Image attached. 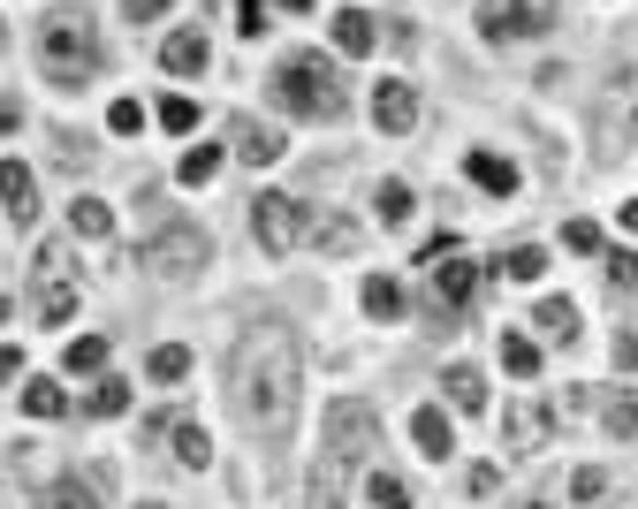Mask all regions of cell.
<instances>
[{
  "instance_id": "cell-11",
  "label": "cell",
  "mask_w": 638,
  "mask_h": 509,
  "mask_svg": "<svg viewBox=\"0 0 638 509\" xmlns=\"http://www.w3.org/2000/svg\"><path fill=\"white\" fill-rule=\"evenodd\" d=\"M373 122H380L388 138H403V130L418 122V84H403V76H388V84H373Z\"/></svg>"
},
{
  "instance_id": "cell-12",
  "label": "cell",
  "mask_w": 638,
  "mask_h": 509,
  "mask_svg": "<svg viewBox=\"0 0 638 509\" xmlns=\"http://www.w3.org/2000/svg\"><path fill=\"white\" fill-rule=\"evenodd\" d=\"M160 69H167V76H198V69H205V31H198V23L167 31V38H160Z\"/></svg>"
},
{
  "instance_id": "cell-45",
  "label": "cell",
  "mask_w": 638,
  "mask_h": 509,
  "mask_svg": "<svg viewBox=\"0 0 638 509\" xmlns=\"http://www.w3.org/2000/svg\"><path fill=\"white\" fill-rule=\"evenodd\" d=\"M8 130H23V99H8V92H0V138H8Z\"/></svg>"
},
{
  "instance_id": "cell-39",
  "label": "cell",
  "mask_w": 638,
  "mask_h": 509,
  "mask_svg": "<svg viewBox=\"0 0 638 509\" xmlns=\"http://www.w3.org/2000/svg\"><path fill=\"white\" fill-rule=\"evenodd\" d=\"M563 244H570V251H586V259H601V228H593V221H570V228H563Z\"/></svg>"
},
{
  "instance_id": "cell-29",
  "label": "cell",
  "mask_w": 638,
  "mask_h": 509,
  "mask_svg": "<svg viewBox=\"0 0 638 509\" xmlns=\"http://www.w3.org/2000/svg\"><path fill=\"white\" fill-rule=\"evenodd\" d=\"M84 411H92V418H122V411H130V380H99V388L84 395Z\"/></svg>"
},
{
  "instance_id": "cell-21",
  "label": "cell",
  "mask_w": 638,
  "mask_h": 509,
  "mask_svg": "<svg viewBox=\"0 0 638 509\" xmlns=\"http://www.w3.org/2000/svg\"><path fill=\"white\" fill-rule=\"evenodd\" d=\"M441 388H449V411H486V380H478L472 365H449Z\"/></svg>"
},
{
  "instance_id": "cell-38",
  "label": "cell",
  "mask_w": 638,
  "mask_h": 509,
  "mask_svg": "<svg viewBox=\"0 0 638 509\" xmlns=\"http://www.w3.org/2000/svg\"><path fill=\"white\" fill-rule=\"evenodd\" d=\"M236 31L244 38H267V0H236Z\"/></svg>"
},
{
  "instance_id": "cell-20",
  "label": "cell",
  "mask_w": 638,
  "mask_h": 509,
  "mask_svg": "<svg viewBox=\"0 0 638 509\" xmlns=\"http://www.w3.org/2000/svg\"><path fill=\"white\" fill-rule=\"evenodd\" d=\"M23 411H31V418H61V411H69V388H61L54 372H38V380H23Z\"/></svg>"
},
{
  "instance_id": "cell-1",
  "label": "cell",
  "mask_w": 638,
  "mask_h": 509,
  "mask_svg": "<svg viewBox=\"0 0 638 509\" xmlns=\"http://www.w3.org/2000/svg\"><path fill=\"white\" fill-rule=\"evenodd\" d=\"M297 388H305V365H297V335L282 320H251L236 350H228V403L251 434L282 441L290 418H297Z\"/></svg>"
},
{
  "instance_id": "cell-35",
  "label": "cell",
  "mask_w": 638,
  "mask_h": 509,
  "mask_svg": "<svg viewBox=\"0 0 638 509\" xmlns=\"http://www.w3.org/2000/svg\"><path fill=\"white\" fill-rule=\"evenodd\" d=\"M601 274H609L616 289H638V251H601Z\"/></svg>"
},
{
  "instance_id": "cell-18",
  "label": "cell",
  "mask_w": 638,
  "mask_h": 509,
  "mask_svg": "<svg viewBox=\"0 0 638 509\" xmlns=\"http://www.w3.org/2000/svg\"><path fill=\"white\" fill-rule=\"evenodd\" d=\"M464 175H472L486 198H509V190H517V161H501V153H472V161H464Z\"/></svg>"
},
{
  "instance_id": "cell-16",
  "label": "cell",
  "mask_w": 638,
  "mask_h": 509,
  "mask_svg": "<svg viewBox=\"0 0 638 509\" xmlns=\"http://www.w3.org/2000/svg\"><path fill=\"white\" fill-rule=\"evenodd\" d=\"M411 441H418L426 464H441V457H449V411H441V403H418V411H411Z\"/></svg>"
},
{
  "instance_id": "cell-22",
  "label": "cell",
  "mask_w": 638,
  "mask_h": 509,
  "mask_svg": "<svg viewBox=\"0 0 638 509\" xmlns=\"http://www.w3.org/2000/svg\"><path fill=\"white\" fill-rule=\"evenodd\" d=\"M69 228L99 244V236H115V205H107V198H76V205H69Z\"/></svg>"
},
{
  "instance_id": "cell-7",
  "label": "cell",
  "mask_w": 638,
  "mask_h": 509,
  "mask_svg": "<svg viewBox=\"0 0 638 509\" xmlns=\"http://www.w3.org/2000/svg\"><path fill=\"white\" fill-rule=\"evenodd\" d=\"M365 449H373V411H365L357 395H334V403H327V457L357 464Z\"/></svg>"
},
{
  "instance_id": "cell-43",
  "label": "cell",
  "mask_w": 638,
  "mask_h": 509,
  "mask_svg": "<svg viewBox=\"0 0 638 509\" xmlns=\"http://www.w3.org/2000/svg\"><path fill=\"white\" fill-rule=\"evenodd\" d=\"M464 487H472L478 502H486V495H494V487H501V472H494V464H472V480H464Z\"/></svg>"
},
{
  "instance_id": "cell-19",
  "label": "cell",
  "mask_w": 638,
  "mask_h": 509,
  "mask_svg": "<svg viewBox=\"0 0 638 509\" xmlns=\"http://www.w3.org/2000/svg\"><path fill=\"white\" fill-rule=\"evenodd\" d=\"M532 328H540L547 342H578V305H570V297H540Z\"/></svg>"
},
{
  "instance_id": "cell-6",
  "label": "cell",
  "mask_w": 638,
  "mask_h": 509,
  "mask_svg": "<svg viewBox=\"0 0 638 509\" xmlns=\"http://www.w3.org/2000/svg\"><path fill=\"white\" fill-rule=\"evenodd\" d=\"M631 138H638V69H616L609 92H601V145L624 153Z\"/></svg>"
},
{
  "instance_id": "cell-25",
  "label": "cell",
  "mask_w": 638,
  "mask_h": 509,
  "mask_svg": "<svg viewBox=\"0 0 638 509\" xmlns=\"http://www.w3.org/2000/svg\"><path fill=\"white\" fill-rule=\"evenodd\" d=\"M153 115H160V130H167V138H190V130H198V99H182V92H167Z\"/></svg>"
},
{
  "instance_id": "cell-3",
  "label": "cell",
  "mask_w": 638,
  "mask_h": 509,
  "mask_svg": "<svg viewBox=\"0 0 638 509\" xmlns=\"http://www.w3.org/2000/svg\"><path fill=\"white\" fill-rule=\"evenodd\" d=\"M38 61H46V76H54L61 92H84L92 69H99V38H92V23H84V15H54V23L38 31Z\"/></svg>"
},
{
  "instance_id": "cell-8",
  "label": "cell",
  "mask_w": 638,
  "mask_h": 509,
  "mask_svg": "<svg viewBox=\"0 0 638 509\" xmlns=\"http://www.w3.org/2000/svg\"><path fill=\"white\" fill-rule=\"evenodd\" d=\"M205 251H213V244H205V228H160L145 259H153L160 274H198V267H205Z\"/></svg>"
},
{
  "instance_id": "cell-33",
  "label": "cell",
  "mask_w": 638,
  "mask_h": 509,
  "mask_svg": "<svg viewBox=\"0 0 638 509\" xmlns=\"http://www.w3.org/2000/svg\"><path fill=\"white\" fill-rule=\"evenodd\" d=\"M305 244H319V251H350V244H357V228H350V221H312V228H305Z\"/></svg>"
},
{
  "instance_id": "cell-46",
  "label": "cell",
  "mask_w": 638,
  "mask_h": 509,
  "mask_svg": "<svg viewBox=\"0 0 638 509\" xmlns=\"http://www.w3.org/2000/svg\"><path fill=\"white\" fill-rule=\"evenodd\" d=\"M0 380H23V350L15 342H0Z\"/></svg>"
},
{
  "instance_id": "cell-15",
  "label": "cell",
  "mask_w": 638,
  "mask_h": 509,
  "mask_svg": "<svg viewBox=\"0 0 638 509\" xmlns=\"http://www.w3.org/2000/svg\"><path fill=\"white\" fill-rule=\"evenodd\" d=\"M305 509H350V480H342V457H319L312 480H305Z\"/></svg>"
},
{
  "instance_id": "cell-17",
  "label": "cell",
  "mask_w": 638,
  "mask_h": 509,
  "mask_svg": "<svg viewBox=\"0 0 638 509\" xmlns=\"http://www.w3.org/2000/svg\"><path fill=\"white\" fill-rule=\"evenodd\" d=\"M380 38H388V31H380L365 8H342V15H334V46H342V54H373Z\"/></svg>"
},
{
  "instance_id": "cell-31",
  "label": "cell",
  "mask_w": 638,
  "mask_h": 509,
  "mask_svg": "<svg viewBox=\"0 0 638 509\" xmlns=\"http://www.w3.org/2000/svg\"><path fill=\"white\" fill-rule=\"evenodd\" d=\"M501 274H509V282H540V274H547V251H540V244H517V251L501 259Z\"/></svg>"
},
{
  "instance_id": "cell-49",
  "label": "cell",
  "mask_w": 638,
  "mask_h": 509,
  "mask_svg": "<svg viewBox=\"0 0 638 509\" xmlns=\"http://www.w3.org/2000/svg\"><path fill=\"white\" fill-rule=\"evenodd\" d=\"M138 509H167V502H138Z\"/></svg>"
},
{
  "instance_id": "cell-4",
  "label": "cell",
  "mask_w": 638,
  "mask_h": 509,
  "mask_svg": "<svg viewBox=\"0 0 638 509\" xmlns=\"http://www.w3.org/2000/svg\"><path fill=\"white\" fill-rule=\"evenodd\" d=\"M251 221H259V244H267L274 259H290V251L305 244V228H312V213H305L297 198H282V190H259V198H251Z\"/></svg>"
},
{
  "instance_id": "cell-5",
  "label": "cell",
  "mask_w": 638,
  "mask_h": 509,
  "mask_svg": "<svg viewBox=\"0 0 638 509\" xmlns=\"http://www.w3.org/2000/svg\"><path fill=\"white\" fill-rule=\"evenodd\" d=\"M555 8L563 0H478V31L486 38H532L555 23Z\"/></svg>"
},
{
  "instance_id": "cell-9",
  "label": "cell",
  "mask_w": 638,
  "mask_h": 509,
  "mask_svg": "<svg viewBox=\"0 0 638 509\" xmlns=\"http://www.w3.org/2000/svg\"><path fill=\"white\" fill-rule=\"evenodd\" d=\"M547 426H555V411H547L540 395H509V411H501V434H509V449H517V457H532V449L547 441Z\"/></svg>"
},
{
  "instance_id": "cell-10",
  "label": "cell",
  "mask_w": 638,
  "mask_h": 509,
  "mask_svg": "<svg viewBox=\"0 0 638 509\" xmlns=\"http://www.w3.org/2000/svg\"><path fill=\"white\" fill-rule=\"evenodd\" d=\"M478 274H486V267H478L472 251H449V259L434 267V297H441V312H464V305H472Z\"/></svg>"
},
{
  "instance_id": "cell-13",
  "label": "cell",
  "mask_w": 638,
  "mask_h": 509,
  "mask_svg": "<svg viewBox=\"0 0 638 509\" xmlns=\"http://www.w3.org/2000/svg\"><path fill=\"white\" fill-rule=\"evenodd\" d=\"M228 153L251 161V168H274V161H282V130H274V122H236V130H228Z\"/></svg>"
},
{
  "instance_id": "cell-30",
  "label": "cell",
  "mask_w": 638,
  "mask_h": 509,
  "mask_svg": "<svg viewBox=\"0 0 638 509\" xmlns=\"http://www.w3.org/2000/svg\"><path fill=\"white\" fill-rule=\"evenodd\" d=\"M501 365H509L517 380H532V372H540V342L532 335H501Z\"/></svg>"
},
{
  "instance_id": "cell-28",
  "label": "cell",
  "mask_w": 638,
  "mask_h": 509,
  "mask_svg": "<svg viewBox=\"0 0 638 509\" xmlns=\"http://www.w3.org/2000/svg\"><path fill=\"white\" fill-rule=\"evenodd\" d=\"M373 213H380L388 228H403V221H411V182H380V190H373Z\"/></svg>"
},
{
  "instance_id": "cell-2",
  "label": "cell",
  "mask_w": 638,
  "mask_h": 509,
  "mask_svg": "<svg viewBox=\"0 0 638 509\" xmlns=\"http://www.w3.org/2000/svg\"><path fill=\"white\" fill-rule=\"evenodd\" d=\"M274 99H282L290 115H305V122H327V115H342L334 61H327V54H282V61H274Z\"/></svg>"
},
{
  "instance_id": "cell-36",
  "label": "cell",
  "mask_w": 638,
  "mask_h": 509,
  "mask_svg": "<svg viewBox=\"0 0 638 509\" xmlns=\"http://www.w3.org/2000/svg\"><path fill=\"white\" fill-rule=\"evenodd\" d=\"M107 130H115V138H138V130H145V107H138V99H115V107H107Z\"/></svg>"
},
{
  "instance_id": "cell-37",
  "label": "cell",
  "mask_w": 638,
  "mask_h": 509,
  "mask_svg": "<svg viewBox=\"0 0 638 509\" xmlns=\"http://www.w3.org/2000/svg\"><path fill=\"white\" fill-rule=\"evenodd\" d=\"M46 509H99V502H92V487H84V480H61V487L46 495Z\"/></svg>"
},
{
  "instance_id": "cell-14",
  "label": "cell",
  "mask_w": 638,
  "mask_h": 509,
  "mask_svg": "<svg viewBox=\"0 0 638 509\" xmlns=\"http://www.w3.org/2000/svg\"><path fill=\"white\" fill-rule=\"evenodd\" d=\"M0 205H8V221H38V182H31V168L23 161H0Z\"/></svg>"
},
{
  "instance_id": "cell-41",
  "label": "cell",
  "mask_w": 638,
  "mask_h": 509,
  "mask_svg": "<svg viewBox=\"0 0 638 509\" xmlns=\"http://www.w3.org/2000/svg\"><path fill=\"white\" fill-rule=\"evenodd\" d=\"M609 434H638V403H631V395H616V403H609Z\"/></svg>"
},
{
  "instance_id": "cell-32",
  "label": "cell",
  "mask_w": 638,
  "mask_h": 509,
  "mask_svg": "<svg viewBox=\"0 0 638 509\" xmlns=\"http://www.w3.org/2000/svg\"><path fill=\"white\" fill-rule=\"evenodd\" d=\"M175 457H182L190 472H205V464H213V441H205V426H175Z\"/></svg>"
},
{
  "instance_id": "cell-47",
  "label": "cell",
  "mask_w": 638,
  "mask_h": 509,
  "mask_svg": "<svg viewBox=\"0 0 638 509\" xmlns=\"http://www.w3.org/2000/svg\"><path fill=\"white\" fill-rule=\"evenodd\" d=\"M616 221H624V236H638V198H624V205H616Z\"/></svg>"
},
{
  "instance_id": "cell-34",
  "label": "cell",
  "mask_w": 638,
  "mask_h": 509,
  "mask_svg": "<svg viewBox=\"0 0 638 509\" xmlns=\"http://www.w3.org/2000/svg\"><path fill=\"white\" fill-rule=\"evenodd\" d=\"M153 380H190V350L182 342H160L153 350Z\"/></svg>"
},
{
  "instance_id": "cell-27",
  "label": "cell",
  "mask_w": 638,
  "mask_h": 509,
  "mask_svg": "<svg viewBox=\"0 0 638 509\" xmlns=\"http://www.w3.org/2000/svg\"><path fill=\"white\" fill-rule=\"evenodd\" d=\"M365 502L373 509H411V487L395 472H365Z\"/></svg>"
},
{
  "instance_id": "cell-24",
  "label": "cell",
  "mask_w": 638,
  "mask_h": 509,
  "mask_svg": "<svg viewBox=\"0 0 638 509\" xmlns=\"http://www.w3.org/2000/svg\"><path fill=\"white\" fill-rule=\"evenodd\" d=\"M221 161H228V153H221V145H190V153H182V161H175V175H182V182H190V190H205V182H213V175H221Z\"/></svg>"
},
{
  "instance_id": "cell-26",
  "label": "cell",
  "mask_w": 638,
  "mask_h": 509,
  "mask_svg": "<svg viewBox=\"0 0 638 509\" xmlns=\"http://www.w3.org/2000/svg\"><path fill=\"white\" fill-rule=\"evenodd\" d=\"M107 365V335H76L61 350V372H99Z\"/></svg>"
},
{
  "instance_id": "cell-23",
  "label": "cell",
  "mask_w": 638,
  "mask_h": 509,
  "mask_svg": "<svg viewBox=\"0 0 638 509\" xmlns=\"http://www.w3.org/2000/svg\"><path fill=\"white\" fill-rule=\"evenodd\" d=\"M357 305H365L373 320H403V289H395L388 274H365V289H357Z\"/></svg>"
},
{
  "instance_id": "cell-48",
  "label": "cell",
  "mask_w": 638,
  "mask_h": 509,
  "mask_svg": "<svg viewBox=\"0 0 638 509\" xmlns=\"http://www.w3.org/2000/svg\"><path fill=\"white\" fill-rule=\"evenodd\" d=\"M274 8H290V15H312L319 0H274Z\"/></svg>"
},
{
  "instance_id": "cell-44",
  "label": "cell",
  "mask_w": 638,
  "mask_h": 509,
  "mask_svg": "<svg viewBox=\"0 0 638 509\" xmlns=\"http://www.w3.org/2000/svg\"><path fill=\"white\" fill-rule=\"evenodd\" d=\"M609 357H616V372H631V365H638V335H616V342H609Z\"/></svg>"
},
{
  "instance_id": "cell-42",
  "label": "cell",
  "mask_w": 638,
  "mask_h": 509,
  "mask_svg": "<svg viewBox=\"0 0 638 509\" xmlns=\"http://www.w3.org/2000/svg\"><path fill=\"white\" fill-rule=\"evenodd\" d=\"M167 8H175V0H122V23H153Z\"/></svg>"
},
{
  "instance_id": "cell-40",
  "label": "cell",
  "mask_w": 638,
  "mask_h": 509,
  "mask_svg": "<svg viewBox=\"0 0 638 509\" xmlns=\"http://www.w3.org/2000/svg\"><path fill=\"white\" fill-rule=\"evenodd\" d=\"M570 495H578V502H601V495H609V472H601V464H586V472L570 480Z\"/></svg>"
}]
</instances>
